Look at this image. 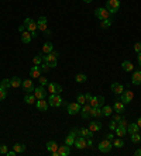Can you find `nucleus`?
Wrapping results in <instances>:
<instances>
[{
  "instance_id": "obj_39",
  "label": "nucleus",
  "mask_w": 141,
  "mask_h": 156,
  "mask_svg": "<svg viewBox=\"0 0 141 156\" xmlns=\"http://www.w3.org/2000/svg\"><path fill=\"white\" fill-rule=\"evenodd\" d=\"M113 146H116V148H123V146H124V141L123 139H114L113 141Z\"/></svg>"
},
{
  "instance_id": "obj_16",
  "label": "nucleus",
  "mask_w": 141,
  "mask_h": 156,
  "mask_svg": "<svg viewBox=\"0 0 141 156\" xmlns=\"http://www.w3.org/2000/svg\"><path fill=\"white\" fill-rule=\"evenodd\" d=\"M78 135H82V136H85V138H93V132L89 129V128H79V129H75Z\"/></svg>"
},
{
  "instance_id": "obj_30",
  "label": "nucleus",
  "mask_w": 141,
  "mask_h": 156,
  "mask_svg": "<svg viewBox=\"0 0 141 156\" xmlns=\"http://www.w3.org/2000/svg\"><path fill=\"white\" fill-rule=\"evenodd\" d=\"M52 51H54V45H52L49 41L42 45V54H51Z\"/></svg>"
},
{
  "instance_id": "obj_1",
  "label": "nucleus",
  "mask_w": 141,
  "mask_h": 156,
  "mask_svg": "<svg viewBox=\"0 0 141 156\" xmlns=\"http://www.w3.org/2000/svg\"><path fill=\"white\" fill-rule=\"evenodd\" d=\"M58 56H59V54L55 52V51H52L51 54H45V56H42V61L45 63H48L49 68H55V66L58 65V62H56Z\"/></svg>"
},
{
  "instance_id": "obj_45",
  "label": "nucleus",
  "mask_w": 141,
  "mask_h": 156,
  "mask_svg": "<svg viewBox=\"0 0 141 156\" xmlns=\"http://www.w3.org/2000/svg\"><path fill=\"white\" fill-rule=\"evenodd\" d=\"M7 152H8V149L6 145H0V153H1V155H6Z\"/></svg>"
},
{
  "instance_id": "obj_3",
  "label": "nucleus",
  "mask_w": 141,
  "mask_h": 156,
  "mask_svg": "<svg viewBox=\"0 0 141 156\" xmlns=\"http://www.w3.org/2000/svg\"><path fill=\"white\" fill-rule=\"evenodd\" d=\"M111 148H113V143H111V141H109V139H104L97 145V149L102 152V153H109L110 150H111Z\"/></svg>"
},
{
  "instance_id": "obj_40",
  "label": "nucleus",
  "mask_w": 141,
  "mask_h": 156,
  "mask_svg": "<svg viewBox=\"0 0 141 156\" xmlns=\"http://www.w3.org/2000/svg\"><path fill=\"white\" fill-rule=\"evenodd\" d=\"M130 135H131V141H133L134 143H137V142H140L141 141V135H138V132L130 134Z\"/></svg>"
},
{
  "instance_id": "obj_28",
  "label": "nucleus",
  "mask_w": 141,
  "mask_h": 156,
  "mask_svg": "<svg viewBox=\"0 0 141 156\" xmlns=\"http://www.w3.org/2000/svg\"><path fill=\"white\" fill-rule=\"evenodd\" d=\"M10 83H11V87H14V89H17V87L21 86V83H23V80L18 78V76H14V78L10 79Z\"/></svg>"
},
{
  "instance_id": "obj_7",
  "label": "nucleus",
  "mask_w": 141,
  "mask_h": 156,
  "mask_svg": "<svg viewBox=\"0 0 141 156\" xmlns=\"http://www.w3.org/2000/svg\"><path fill=\"white\" fill-rule=\"evenodd\" d=\"M80 104L78 101L76 103H69V104H66V108H68V114L69 115H75V114H78L80 113Z\"/></svg>"
},
{
  "instance_id": "obj_19",
  "label": "nucleus",
  "mask_w": 141,
  "mask_h": 156,
  "mask_svg": "<svg viewBox=\"0 0 141 156\" xmlns=\"http://www.w3.org/2000/svg\"><path fill=\"white\" fill-rule=\"evenodd\" d=\"M48 100H45V99H39L38 101H37V108L39 110V111H47L48 110Z\"/></svg>"
},
{
  "instance_id": "obj_59",
  "label": "nucleus",
  "mask_w": 141,
  "mask_h": 156,
  "mask_svg": "<svg viewBox=\"0 0 141 156\" xmlns=\"http://www.w3.org/2000/svg\"><path fill=\"white\" fill-rule=\"evenodd\" d=\"M24 28H25V27H24V24H23V25H20V27H18V30H20L21 32L24 31Z\"/></svg>"
},
{
  "instance_id": "obj_56",
  "label": "nucleus",
  "mask_w": 141,
  "mask_h": 156,
  "mask_svg": "<svg viewBox=\"0 0 141 156\" xmlns=\"http://www.w3.org/2000/svg\"><path fill=\"white\" fill-rule=\"evenodd\" d=\"M85 96H86V101H87V103H89V101H90V100H92V96H90V94H89V93H86V94H85Z\"/></svg>"
},
{
  "instance_id": "obj_5",
  "label": "nucleus",
  "mask_w": 141,
  "mask_h": 156,
  "mask_svg": "<svg viewBox=\"0 0 141 156\" xmlns=\"http://www.w3.org/2000/svg\"><path fill=\"white\" fill-rule=\"evenodd\" d=\"M133 99H134V93L131 92V90H124L123 93L120 94V100L124 103V104H128V103H131L133 101Z\"/></svg>"
},
{
  "instance_id": "obj_29",
  "label": "nucleus",
  "mask_w": 141,
  "mask_h": 156,
  "mask_svg": "<svg viewBox=\"0 0 141 156\" xmlns=\"http://www.w3.org/2000/svg\"><path fill=\"white\" fill-rule=\"evenodd\" d=\"M102 114L104 115V117H110L111 114H113V107H110V106H107V104H104L102 107Z\"/></svg>"
},
{
  "instance_id": "obj_46",
  "label": "nucleus",
  "mask_w": 141,
  "mask_h": 156,
  "mask_svg": "<svg viewBox=\"0 0 141 156\" xmlns=\"http://www.w3.org/2000/svg\"><path fill=\"white\" fill-rule=\"evenodd\" d=\"M39 68H41V72H48V70H49V65L44 62L41 66H39Z\"/></svg>"
},
{
  "instance_id": "obj_42",
  "label": "nucleus",
  "mask_w": 141,
  "mask_h": 156,
  "mask_svg": "<svg viewBox=\"0 0 141 156\" xmlns=\"http://www.w3.org/2000/svg\"><path fill=\"white\" fill-rule=\"evenodd\" d=\"M6 97H7V90L3 89V87H0V101H3Z\"/></svg>"
},
{
  "instance_id": "obj_54",
  "label": "nucleus",
  "mask_w": 141,
  "mask_h": 156,
  "mask_svg": "<svg viewBox=\"0 0 141 156\" xmlns=\"http://www.w3.org/2000/svg\"><path fill=\"white\" fill-rule=\"evenodd\" d=\"M113 138H114V135H113V134H111V132H109V134H107V135H106V139L111 141V139H113Z\"/></svg>"
},
{
  "instance_id": "obj_13",
  "label": "nucleus",
  "mask_w": 141,
  "mask_h": 156,
  "mask_svg": "<svg viewBox=\"0 0 141 156\" xmlns=\"http://www.w3.org/2000/svg\"><path fill=\"white\" fill-rule=\"evenodd\" d=\"M90 111H92V106L89 103H85L82 107H80V114H82V118H89L90 117Z\"/></svg>"
},
{
  "instance_id": "obj_10",
  "label": "nucleus",
  "mask_w": 141,
  "mask_h": 156,
  "mask_svg": "<svg viewBox=\"0 0 141 156\" xmlns=\"http://www.w3.org/2000/svg\"><path fill=\"white\" fill-rule=\"evenodd\" d=\"M73 145H75L78 149H85V148H87V139L85 136L79 135V136L75 138V143H73Z\"/></svg>"
},
{
  "instance_id": "obj_44",
  "label": "nucleus",
  "mask_w": 141,
  "mask_h": 156,
  "mask_svg": "<svg viewBox=\"0 0 141 156\" xmlns=\"http://www.w3.org/2000/svg\"><path fill=\"white\" fill-rule=\"evenodd\" d=\"M117 124H118V127H123V128H127V125H128V124H127V120H125V118H121Z\"/></svg>"
},
{
  "instance_id": "obj_25",
  "label": "nucleus",
  "mask_w": 141,
  "mask_h": 156,
  "mask_svg": "<svg viewBox=\"0 0 141 156\" xmlns=\"http://www.w3.org/2000/svg\"><path fill=\"white\" fill-rule=\"evenodd\" d=\"M138 129H140V127L137 122H131V124L127 125V132L128 134H134V132H138Z\"/></svg>"
},
{
  "instance_id": "obj_20",
  "label": "nucleus",
  "mask_w": 141,
  "mask_h": 156,
  "mask_svg": "<svg viewBox=\"0 0 141 156\" xmlns=\"http://www.w3.org/2000/svg\"><path fill=\"white\" fill-rule=\"evenodd\" d=\"M30 76H31L32 79H38L39 76H41V68H39V65H35L34 68H31Z\"/></svg>"
},
{
  "instance_id": "obj_58",
  "label": "nucleus",
  "mask_w": 141,
  "mask_h": 156,
  "mask_svg": "<svg viewBox=\"0 0 141 156\" xmlns=\"http://www.w3.org/2000/svg\"><path fill=\"white\" fill-rule=\"evenodd\" d=\"M137 59H138V65L141 66V52H138V56H137Z\"/></svg>"
},
{
  "instance_id": "obj_38",
  "label": "nucleus",
  "mask_w": 141,
  "mask_h": 156,
  "mask_svg": "<svg viewBox=\"0 0 141 156\" xmlns=\"http://www.w3.org/2000/svg\"><path fill=\"white\" fill-rule=\"evenodd\" d=\"M76 101H78L80 106H83L85 103H87L86 101V96H85V94H82V93H79L78 96H76Z\"/></svg>"
},
{
  "instance_id": "obj_36",
  "label": "nucleus",
  "mask_w": 141,
  "mask_h": 156,
  "mask_svg": "<svg viewBox=\"0 0 141 156\" xmlns=\"http://www.w3.org/2000/svg\"><path fill=\"white\" fill-rule=\"evenodd\" d=\"M13 149L16 150L17 153H23L24 150H25V145H23V143H14Z\"/></svg>"
},
{
  "instance_id": "obj_55",
  "label": "nucleus",
  "mask_w": 141,
  "mask_h": 156,
  "mask_svg": "<svg viewBox=\"0 0 141 156\" xmlns=\"http://www.w3.org/2000/svg\"><path fill=\"white\" fill-rule=\"evenodd\" d=\"M92 146H93V142L90 138H87V148H92Z\"/></svg>"
},
{
  "instance_id": "obj_53",
  "label": "nucleus",
  "mask_w": 141,
  "mask_h": 156,
  "mask_svg": "<svg viewBox=\"0 0 141 156\" xmlns=\"http://www.w3.org/2000/svg\"><path fill=\"white\" fill-rule=\"evenodd\" d=\"M6 155H7V156H16V155H17V152L14 150V149H13V150H10V152H7Z\"/></svg>"
},
{
  "instance_id": "obj_33",
  "label": "nucleus",
  "mask_w": 141,
  "mask_h": 156,
  "mask_svg": "<svg viewBox=\"0 0 141 156\" xmlns=\"http://www.w3.org/2000/svg\"><path fill=\"white\" fill-rule=\"evenodd\" d=\"M75 80L78 82V83H85L87 80V76L85 75V73H78L76 76H75Z\"/></svg>"
},
{
  "instance_id": "obj_41",
  "label": "nucleus",
  "mask_w": 141,
  "mask_h": 156,
  "mask_svg": "<svg viewBox=\"0 0 141 156\" xmlns=\"http://www.w3.org/2000/svg\"><path fill=\"white\" fill-rule=\"evenodd\" d=\"M55 87H56V83H54V82L48 83V92H49L51 94H56L55 93Z\"/></svg>"
},
{
  "instance_id": "obj_8",
  "label": "nucleus",
  "mask_w": 141,
  "mask_h": 156,
  "mask_svg": "<svg viewBox=\"0 0 141 156\" xmlns=\"http://www.w3.org/2000/svg\"><path fill=\"white\" fill-rule=\"evenodd\" d=\"M24 27H25V30L30 32H35L38 28H37V23L34 21V20H31V18H25L24 20Z\"/></svg>"
},
{
  "instance_id": "obj_43",
  "label": "nucleus",
  "mask_w": 141,
  "mask_h": 156,
  "mask_svg": "<svg viewBox=\"0 0 141 156\" xmlns=\"http://www.w3.org/2000/svg\"><path fill=\"white\" fill-rule=\"evenodd\" d=\"M32 62H34V65H39V63L42 62V54H38L37 56H34Z\"/></svg>"
},
{
  "instance_id": "obj_15",
  "label": "nucleus",
  "mask_w": 141,
  "mask_h": 156,
  "mask_svg": "<svg viewBox=\"0 0 141 156\" xmlns=\"http://www.w3.org/2000/svg\"><path fill=\"white\" fill-rule=\"evenodd\" d=\"M110 90H111L113 93L116 94V96H120V94L123 93L125 89H124V86H123L121 83H111V86H110Z\"/></svg>"
},
{
  "instance_id": "obj_37",
  "label": "nucleus",
  "mask_w": 141,
  "mask_h": 156,
  "mask_svg": "<svg viewBox=\"0 0 141 156\" xmlns=\"http://www.w3.org/2000/svg\"><path fill=\"white\" fill-rule=\"evenodd\" d=\"M0 87H3V89H6V90H8V89L11 87V83H10V79H3V80L0 82Z\"/></svg>"
},
{
  "instance_id": "obj_6",
  "label": "nucleus",
  "mask_w": 141,
  "mask_h": 156,
  "mask_svg": "<svg viewBox=\"0 0 141 156\" xmlns=\"http://www.w3.org/2000/svg\"><path fill=\"white\" fill-rule=\"evenodd\" d=\"M94 16L97 17L99 20H106V18H110V13L107 8H102V7H97L94 10Z\"/></svg>"
},
{
  "instance_id": "obj_31",
  "label": "nucleus",
  "mask_w": 141,
  "mask_h": 156,
  "mask_svg": "<svg viewBox=\"0 0 141 156\" xmlns=\"http://www.w3.org/2000/svg\"><path fill=\"white\" fill-rule=\"evenodd\" d=\"M31 39H32V37H31V32L30 31H23L21 32V41H23L24 44H28Z\"/></svg>"
},
{
  "instance_id": "obj_17",
  "label": "nucleus",
  "mask_w": 141,
  "mask_h": 156,
  "mask_svg": "<svg viewBox=\"0 0 141 156\" xmlns=\"http://www.w3.org/2000/svg\"><path fill=\"white\" fill-rule=\"evenodd\" d=\"M131 83L135 85V86H140L141 85V69L135 70L133 73V78H131Z\"/></svg>"
},
{
  "instance_id": "obj_35",
  "label": "nucleus",
  "mask_w": 141,
  "mask_h": 156,
  "mask_svg": "<svg viewBox=\"0 0 141 156\" xmlns=\"http://www.w3.org/2000/svg\"><path fill=\"white\" fill-rule=\"evenodd\" d=\"M125 134H127V128H123V127H118L117 125V128H116V135L120 136V138H123Z\"/></svg>"
},
{
  "instance_id": "obj_4",
  "label": "nucleus",
  "mask_w": 141,
  "mask_h": 156,
  "mask_svg": "<svg viewBox=\"0 0 141 156\" xmlns=\"http://www.w3.org/2000/svg\"><path fill=\"white\" fill-rule=\"evenodd\" d=\"M62 99H61V96L59 94H51L49 97H48V104L51 106V107H59L61 104H62Z\"/></svg>"
},
{
  "instance_id": "obj_12",
  "label": "nucleus",
  "mask_w": 141,
  "mask_h": 156,
  "mask_svg": "<svg viewBox=\"0 0 141 156\" xmlns=\"http://www.w3.org/2000/svg\"><path fill=\"white\" fill-rule=\"evenodd\" d=\"M37 28H38L41 32H44L45 30H48V20L47 17H39L38 21H37Z\"/></svg>"
},
{
  "instance_id": "obj_26",
  "label": "nucleus",
  "mask_w": 141,
  "mask_h": 156,
  "mask_svg": "<svg viewBox=\"0 0 141 156\" xmlns=\"http://www.w3.org/2000/svg\"><path fill=\"white\" fill-rule=\"evenodd\" d=\"M90 115H92V117H94V118L103 117V114H102V107H92Z\"/></svg>"
},
{
  "instance_id": "obj_2",
  "label": "nucleus",
  "mask_w": 141,
  "mask_h": 156,
  "mask_svg": "<svg viewBox=\"0 0 141 156\" xmlns=\"http://www.w3.org/2000/svg\"><path fill=\"white\" fill-rule=\"evenodd\" d=\"M106 8L109 10L110 14H116L120 8V0H107L106 1Z\"/></svg>"
},
{
  "instance_id": "obj_60",
  "label": "nucleus",
  "mask_w": 141,
  "mask_h": 156,
  "mask_svg": "<svg viewBox=\"0 0 141 156\" xmlns=\"http://www.w3.org/2000/svg\"><path fill=\"white\" fill-rule=\"evenodd\" d=\"M137 124H138V127H140V128H141V117L138 118V121H137Z\"/></svg>"
},
{
  "instance_id": "obj_48",
  "label": "nucleus",
  "mask_w": 141,
  "mask_h": 156,
  "mask_svg": "<svg viewBox=\"0 0 141 156\" xmlns=\"http://www.w3.org/2000/svg\"><path fill=\"white\" fill-rule=\"evenodd\" d=\"M39 85H41V86H45V85H47L48 83V80L45 78H42V76H39Z\"/></svg>"
},
{
  "instance_id": "obj_23",
  "label": "nucleus",
  "mask_w": 141,
  "mask_h": 156,
  "mask_svg": "<svg viewBox=\"0 0 141 156\" xmlns=\"http://www.w3.org/2000/svg\"><path fill=\"white\" fill-rule=\"evenodd\" d=\"M45 146H47V150L49 152V153H51V152H55V150H58V148H59V145H58L55 141H48Z\"/></svg>"
},
{
  "instance_id": "obj_32",
  "label": "nucleus",
  "mask_w": 141,
  "mask_h": 156,
  "mask_svg": "<svg viewBox=\"0 0 141 156\" xmlns=\"http://www.w3.org/2000/svg\"><path fill=\"white\" fill-rule=\"evenodd\" d=\"M35 96L34 94H31V93H25V96H24V101L27 103V104H34L35 103Z\"/></svg>"
},
{
  "instance_id": "obj_9",
  "label": "nucleus",
  "mask_w": 141,
  "mask_h": 156,
  "mask_svg": "<svg viewBox=\"0 0 141 156\" xmlns=\"http://www.w3.org/2000/svg\"><path fill=\"white\" fill-rule=\"evenodd\" d=\"M21 86H23V89H24V92H25V93H31V92L35 90L34 82H32L31 79H25V80H23Z\"/></svg>"
},
{
  "instance_id": "obj_61",
  "label": "nucleus",
  "mask_w": 141,
  "mask_h": 156,
  "mask_svg": "<svg viewBox=\"0 0 141 156\" xmlns=\"http://www.w3.org/2000/svg\"><path fill=\"white\" fill-rule=\"evenodd\" d=\"M83 1H85V3H90L92 0H83Z\"/></svg>"
},
{
  "instance_id": "obj_27",
  "label": "nucleus",
  "mask_w": 141,
  "mask_h": 156,
  "mask_svg": "<svg viewBox=\"0 0 141 156\" xmlns=\"http://www.w3.org/2000/svg\"><path fill=\"white\" fill-rule=\"evenodd\" d=\"M121 68H123V70H125V72H133L134 65H133V62H130V61H124V62L121 63Z\"/></svg>"
},
{
  "instance_id": "obj_50",
  "label": "nucleus",
  "mask_w": 141,
  "mask_h": 156,
  "mask_svg": "<svg viewBox=\"0 0 141 156\" xmlns=\"http://www.w3.org/2000/svg\"><path fill=\"white\" fill-rule=\"evenodd\" d=\"M55 93L56 94L62 93V86H61V85H58V83H56V87H55Z\"/></svg>"
},
{
  "instance_id": "obj_34",
  "label": "nucleus",
  "mask_w": 141,
  "mask_h": 156,
  "mask_svg": "<svg viewBox=\"0 0 141 156\" xmlns=\"http://www.w3.org/2000/svg\"><path fill=\"white\" fill-rule=\"evenodd\" d=\"M111 24H113V20H111V18H106V20H102V23H100V27L106 30V28L111 27Z\"/></svg>"
},
{
  "instance_id": "obj_51",
  "label": "nucleus",
  "mask_w": 141,
  "mask_h": 156,
  "mask_svg": "<svg viewBox=\"0 0 141 156\" xmlns=\"http://www.w3.org/2000/svg\"><path fill=\"white\" fill-rule=\"evenodd\" d=\"M121 115H120V114H118V113H116V114H114V115H113V120H114V121H116V122H118V121H120V120H121Z\"/></svg>"
},
{
  "instance_id": "obj_49",
  "label": "nucleus",
  "mask_w": 141,
  "mask_h": 156,
  "mask_svg": "<svg viewBox=\"0 0 141 156\" xmlns=\"http://www.w3.org/2000/svg\"><path fill=\"white\" fill-rule=\"evenodd\" d=\"M134 51L138 54V52H141V42H137L135 45H134Z\"/></svg>"
},
{
  "instance_id": "obj_57",
  "label": "nucleus",
  "mask_w": 141,
  "mask_h": 156,
  "mask_svg": "<svg viewBox=\"0 0 141 156\" xmlns=\"http://www.w3.org/2000/svg\"><path fill=\"white\" fill-rule=\"evenodd\" d=\"M134 155H135V156H141V149H137V150L134 152Z\"/></svg>"
},
{
  "instance_id": "obj_47",
  "label": "nucleus",
  "mask_w": 141,
  "mask_h": 156,
  "mask_svg": "<svg viewBox=\"0 0 141 156\" xmlns=\"http://www.w3.org/2000/svg\"><path fill=\"white\" fill-rule=\"evenodd\" d=\"M109 128H110V129H111V131H114V129L117 128V122H116V121L113 120V121H111V122H110V124H109Z\"/></svg>"
},
{
  "instance_id": "obj_22",
  "label": "nucleus",
  "mask_w": 141,
  "mask_h": 156,
  "mask_svg": "<svg viewBox=\"0 0 141 156\" xmlns=\"http://www.w3.org/2000/svg\"><path fill=\"white\" fill-rule=\"evenodd\" d=\"M113 110H114L116 113H118V114H120V113H124V103L121 101V100H120V101L116 100L114 104H113Z\"/></svg>"
},
{
  "instance_id": "obj_52",
  "label": "nucleus",
  "mask_w": 141,
  "mask_h": 156,
  "mask_svg": "<svg viewBox=\"0 0 141 156\" xmlns=\"http://www.w3.org/2000/svg\"><path fill=\"white\" fill-rule=\"evenodd\" d=\"M44 35H45L47 38H49V37L52 35V32H51V30H45V31H44Z\"/></svg>"
},
{
  "instance_id": "obj_21",
  "label": "nucleus",
  "mask_w": 141,
  "mask_h": 156,
  "mask_svg": "<svg viewBox=\"0 0 141 156\" xmlns=\"http://www.w3.org/2000/svg\"><path fill=\"white\" fill-rule=\"evenodd\" d=\"M58 153H59V156H68V155H70V146H68L66 143H65V145H62V146H59V148H58Z\"/></svg>"
},
{
  "instance_id": "obj_14",
  "label": "nucleus",
  "mask_w": 141,
  "mask_h": 156,
  "mask_svg": "<svg viewBox=\"0 0 141 156\" xmlns=\"http://www.w3.org/2000/svg\"><path fill=\"white\" fill-rule=\"evenodd\" d=\"M89 104L92 107H103L104 106V97L97 96V97H92V100L89 101Z\"/></svg>"
},
{
  "instance_id": "obj_18",
  "label": "nucleus",
  "mask_w": 141,
  "mask_h": 156,
  "mask_svg": "<svg viewBox=\"0 0 141 156\" xmlns=\"http://www.w3.org/2000/svg\"><path fill=\"white\" fill-rule=\"evenodd\" d=\"M76 135H78V134H76V131L73 129V131H72V132L65 138V143H66L68 146H72V145L75 143V138H76Z\"/></svg>"
},
{
  "instance_id": "obj_24",
  "label": "nucleus",
  "mask_w": 141,
  "mask_h": 156,
  "mask_svg": "<svg viewBox=\"0 0 141 156\" xmlns=\"http://www.w3.org/2000/svg\"><path fill=\"white\" fill-rule=\"evenodd\" d=\"M89 129H90L92 132H97V131H100V129H102V122H99V121H93V122H90V124H89Z\"/></svg>"
},
{
  "instance_id": "obj_11",
  "label": "nucleus",
  "mask_w": 141,
  "mask_h": 156,
  "mask_svg": "<svg viewBox=\"0 0 141 156\" xmlns=\"http://www.w3.org/2000/svg\"><path fill=\"white\" fill-rule=\"evenodd\" d=\"M34 96H35L37 100H39V99H45V97H47V90H45V87L41 86V85H39L38 87H35Z\"/></svg>"
}]
</instances>
